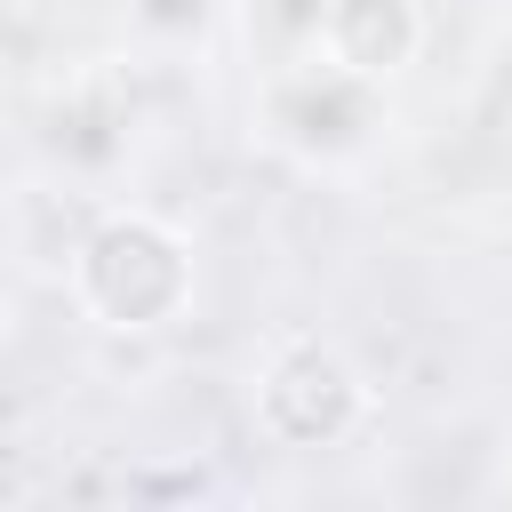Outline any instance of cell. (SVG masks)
<instances>
[{"mask_svg": "<svg viewBox=\"0 0 512 512\" xmlns=\"http://www.w3.org/2000/svg\"><path fill=\"white\" fill-rule=\"evenodd\" d=\"M64 280H72L80 320H96L104 336H160L200 296V264H192L184 224H168L152 208H104L80 232Z\"/></svg>", "mask_w": 512, "mask_h": 512, "instance_id": "cell-1", "label": "cell"}, {"mask_svg": "<svg viewBox=\"0 0 512 512\" xmlns=\"http://www.w3.org/2000/svg\"><path fill=\"white\" fill-rule=\"evenodd\" d=\"M368 416L376 392L328 336H280L256 368V432L272 448H344Z\"/></svg>", "mask_w": 512, "mask_h": 512, "instance_id": "cell-2", "label": "cell"}, {"mask_svg": "<svg viewBox=\"0 0 512 512\" xmlns=\"http://www.w3.org/2000/svg\"><path fill=\"white\" fill-rule=\"evenodd\" d=\"M312 56L344 80L392 88L424 56V0H320L312 8Z\"/></svg>", "mask_w": 512, "mask_h": 512, "instance_id": "cell-3", "label": "cell"}, {"mask_svg": "<svg viewBox=\"0 0 512 512\" xmlns=\"http://www.w3.org/2000/svg\"><path fill=\"white\" fill-rule=\"evenodd\" d=\"M144 24H200V0H144Z\"/></svg>", "mask_w": 512, "mask_h": 512, "instance_id": "cell-4", "label": "cell"}, {"mask_svg": "<svg viewBox=\"0 0 512 512\" xmlns=\"http://www.w3.org/2000/svg\"><path fill=\"white\" fill-rule=\"evenodd\" d=\"M0 144H8V112H0Z\"/></svg>", "mask_w": 512, "mask_h": 512, "instance_id": "cell-5", "label": "cell"}]
</instances>
